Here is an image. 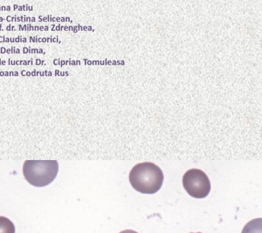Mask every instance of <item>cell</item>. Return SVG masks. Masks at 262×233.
I'll return each instance as SVG.
<instances>
[{"label":"cell","instance_id":"obj_1","mask_svg":"<svg viewBox=\"0 0 262 233\" xmlns=\"http://www.w3.org/2000/svg\"><path fill=\"white\" fill-rule=\"evenodd\" d=\"M164 181L162 170L152 162L139 163L131 169L129 181L137 192L145 194L157 193Z\"/></svg>","mask_w":262,"mask_h":233},{"label":"cell","instance_id":"obj_2","mask_svg":"<svg viewBox=\"0 0 262 233\" xmlns=\"http://www.w3.org/2000/svg\"><path fill=\"white\" fill-rule=\"evenodd\" d=\"M59 171L57 160H26L23 165V174L30 185L42 188L54 181Z\"/></svg>","mask_w":262,"mask_h":233},{"label":"cell","instance_id":"obj_3","mask_svg":"<svg viewBox=\"0 0 262 233\" xmlns=\"http://www.w3.org/2000/svg\"><path fill=\"white\" fill-rule=\"evenodd\" d=\"M182 183L186 192L193 198H206L210 192V179L200 169H192L186 171L182 178Z\"/></svg>","mask_w":262,"mask_h":233},{"label":"cell","instance_id":"obj_4","mask_svg":"<svg viewBox=\"0 0 262 233\" xmlns=\"http://www.w3.org/2000/svg\"><path fill=\"white\" fill-rule=\"evenodd\" d=\"M242 233H262V219H254L250 221L244 227Z\"/></svg>","mask_w":262,"mask_h":233},{"label":"cell","instance_id":"obj_5","mask_svg":"<svg viewBox=\"0 0 262 233\" xmlns=\"http://www.w3.org/2000/svg\"><path fill=\"white\" fill-rule=\"evenodd\" d=\"M0 233H15L13 222L6 217L0 216Z\"/></svg>","mask_w":262,"mask_h":233},{"label":"cell","instance_id":"obj_6","mask_svg":"<svg viewBox=\"0 0 262 233\" xmlns=\"http://www.w3.org/2000/svg\"><path fill=\"white\" fill-rule=\"evenodd\" d=\"M120 233H139L136 232V231L133 230H125L122 231V232H120Z\"/></svg>","mask_w":262,"mask_h":233},{"label":"cell","instance_id":"obj_7","mask_svg":"<svg viewBox=\"0 0 262 233\" xmlns=\"http://www.w3.org/2000/svg\"><path fill=\"white\" fill-rule=\"evenodd\" d=\"M190 233H194V232H190ZM196 233H202V232H196Z\"/></svg>","mask_w":262,"mask_h":233}]
</instances>
